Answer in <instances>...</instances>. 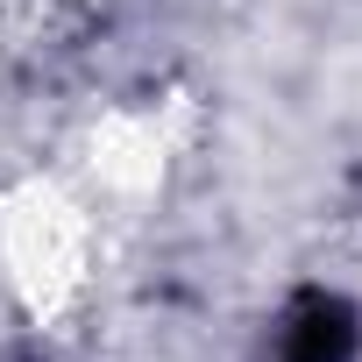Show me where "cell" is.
Instances as JSON below:
<instances>
[{"label": "cell", "mask_w": 362, "mask_h": 362, "mask_svg": "<svg viewBox=\"0 0 362 362\" xmlns=\"http://www.w3.org/2000/svg\"><path fill=\"white\" fill-rule=\"evenodd\" d=\"M355 305L334 291H298L277 327V362H355Z\"/></svg>", "instance_id": "6da1fadb"}]
</instances>
